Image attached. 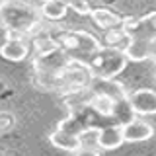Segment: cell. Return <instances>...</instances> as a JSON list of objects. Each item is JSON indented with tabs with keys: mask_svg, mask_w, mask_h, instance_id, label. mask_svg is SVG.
Here are the masks:
<instances>
[{
	"mask_svg": "<svg viewBox=\"0 0 156 156\" xmlns=\"http://www.w3.org/2000/svg\"><path fill=\"white\" fill-rule=\"evenodd\" d=\"M41 10L22 0H4L0 4V27L6 29V37L22 35L37 31L41 26Z\"/></svg>",
	"mask_w": 156,
	"mask_h": 156,
	"instance_id": "6da1fadb",
	"label": "cell"
},
{
	"mask_svg": "<svg viewBox=\"0 0 156 156\" xmlns=\"http://www.w3.org/2000/svg\"><path fill=\"white\" fill-rule=\"evenodd\" d=\"M86 62H88V66H90V70H92L94 76L115 78L117 74H121V72L125 70L129 58H127L125 51H121V49L104 45L100 51H96L94 55L88 57Z\"/></svg>",
	"mask_w": 156,
	"mask_h": 156,
	"instance_id": "7a4b0ae2",
	"label": "cell"
},
{
	"mask_svg": "<svg viewBox=\"0 0 156 156\" xmlns=\"http://www.w3.org/2000/svg\"><path fill=\"white\" fill-rule=\"evenodd\" d=\"M58 39V45H61L68 55L76 53L82 57H90L96 51H100L104 47V43L100 41L96 35H92L86 29H74V31H61Z\"/></svg>",
	"mask_w": 156,
	"mask_h": 156,
	"instance_id": "3957f363",
	"label": "cell"
},
{
	"mask_svg": "<svg viewBox=\"0 0 156 156\" xmlns=\"http://www.w3.org/2000/svg\"><path fill=\"white\" fill-rule=\"evenodd\" d=\"M70 58L72 57L68 55L65 49L58 47L55 51L37 55L35 61H33V70L35 72H53V74H58V72L70 62Z\"/></svg>",
	"mask_w": 156,
	"mask_h": 156,
	"instance_id": "277c9868",
	"label": "cell"
},
{
	"mask_svg": "<svg viewBox=\"0 0 156 156\" xmlns=\"http://www.w3.org/2000/svg\"><path fill=\"white\" fill-rule=\"evenodd\" d=\"M29 49H31V41H27L22 35H12V37H6V41L0 45V55L6 61L22 62L29 57Z\"/></svg>",
	"mask_w": 156,
	"mask_h": 156,
	"instance_id": "5b68a950",
	"label": "cell"
},
{
	"mask_svg": "<svg viewBox=\"0 0 156 156\" xmlns=\"http://www.w3.org/2000/svg\"><path fill=\"white\" fill-rule=\"evenodd\" d=\"M127 98L136 115H156V90L139 88V90L131 92Z\"/></svg>",
	"mask_w": 156,
	"mask_h": 156,
	"instance_id": "8992f818",
	"label": "cell"
},
{
	"mask_svg": "<svg viewBox=\"0 0 156 156\" xmlns=\"http://www.w3.org/2000/svg\"><path fill=\"white\" fill-rule=\"evenodd\" d=\"M123 143H125V136H123V125L121 123L98 127V146L101 150H115Z\"/></svg>",
	"mask_w": 156,
	"mask_h": 156,
	"instance_id": "52a82bcc",
	"label": "cell"
},
{
	"mask_svg": "<svg viewBox=\"0 0 156 156\" xmlns=\"http://www.w3.org/2000/svg\"><path fill=\"white\" fill-rule=\"evenodd\" d=\"M123 136L125 143H144L154 136V127L144 119H131L123 125Z\"/></svg>",
	"mask_w": 156,
	"mask_h": 156,
	"instance_id": "ba28073f",
	"label": "cell"
},
{
	"mask_svg": "<svg viewBox=\"0 0 156 156\" xmlns=\"http://www.w3.org/2000/svg\"><path fill=\"white\" fill-rule=\"evenodd\" d=\"M152 41H154V39L133 35V37L129 39V43H127V47L123 49L127 58L133 61V62L148 61V58L152 57Z\"/></svg>",
	"mask_w": 156,
	"mask_h": 156,
	"instance_id": "9c48e42d",
	"label": "cell"
},
{
	"mask_svg": "<svg viewBox=\"0 0 156 156\" xmlns=\"http://www.w3.org/2000/svg\"><path fill=\"white\" fill-rule=\"evenodd\" d=\"M90 90L94 94H105V96H111L113 100H121V98L127 96V90L125 86L121 84L119 80L115 78H101V76H94L90 80Z\"/></svg>",
	"mask_w": 156,
	"mask_h": 156,
	"instance_id": "30bf717a",
	"label": "cell"
},
{
	"mask_svg": "<svg viewBox=\"0 0 156 156\" xmlns=\"http://www.w3.org/2000/svg\"><path fill=\"white\" fill-rule=\"evenodd\" d=\"M49 140H51V144L55 146L58 150H65V152H80L82 150V143H80V136L74 135V133H68L65 129H58L53 131L51 135H49Z\"/></svg>",
	"mask_w": 156,
	"mask_h": 156,
	"instance_id": "8fae6325",
	"label": "cell"
},
{
	"mask_svg": "<svg viewBox=\"0 0 156 156\" xmlns=\"http://www.w3.org/2000/svg\"><path fill=\"white\" fill-rule=\"evenodd\" d=\"M90 18H92V22L100 29H104V31L123 23V18H121L119 14H115L113 10H109V8H92Z\"/></svg>",
	"mask_w": 156,
	"mask_h": 156,
	"instance_id": "7c38bea8",
	"label": "cell"
},
{
	"mask_svg": "<svg viewBox=\"0 0 156 156\" xmlns=\"http://www.w3.org/2000/svg\"><path fill=\"white\" fill-rule=\"evenodd\" d=\"M41 16L43 20H49V22H61V20L66 18L68 14V4L62 2V0H47V2H41Z\"/></svg>",
	"mask_w": 156,
	"mask_h": 156,
	"instance_id": "4fadbf2b",
	"label": "cell"
},
{
	"mask_svg": "<svg viewBox=\"0 0 156 156\" xmlns=\"http://www.w3.org/2000/svg\"><path fill=\"white\" fill-rule=\"evenodd\" d=\"M113 107H115V100L111 96L94 94L90 100V109L100 117H113Z\"/></svg>",
	"mask_w": 156,
	"mask_h": 156,
	"instance_id": "5bb4252c",
	"label": "cell"
},
{
	"mask_svg": "<svg viewBox=\"0 0 156 156\" xmlns=\"http://www.w3.org/2000/svg\"><path fill=\"white\" fill-rule=\"evenodd\" d=\"M131 35L123 29V26H117V27H111V29H105V37H104V45L107 47H115V49H123L127 47Z\"/></svg>",
	"mask_w": 156,
	"mask_h": 156,
	"instance_id": "9a60e30c",
	"label": "cell"
},
{
	"mask_svg": "<svg viewBox=\"0 0 156 156\" xmlns=\"http://www.w3.org/2000/svg\"><path fill=\"white\" fill-rule=\"evenodd\" d=\"M127 96L121 98V100H115V107H113V119H115V123H121V125L129 123L131 119L136 117V113H135V109H133V105H131V101H129Z\"/></svg>",
	"mask_w": 156,
	"mask_h": 156,
	"instance_id": "2e32d148",
	"label": "cell"
},
{
	"mask_svg": "<svg viewBox=\"0 0 156 156\" xmlns=\"http://www.w3.org/2000/svg\"><path fill=\"white\" fill-rule=\"evenodd\" d=\"M31 47L37 51V55H41V53H49V51H55L58 49V39L55 35H51V33H37L35 37L31 39Z\"/></svg>",
	"mask_w": 156,
	"mask_h": 156,
	"instance_id": "e0dca14e",
	"label": "cell"
},
{
	"mask_svg": "<svg viewBox=\"0 0 156 156\" xmlns=\"http://www.w3.org/2000/svg\"><path fill=\"white\" fill-rule=\"evenodd\" d=\"M68 8L74 10L76 14H82V16H90V12H92V6L86 0H70V2H68Z\"/></svg>",
	"mask_w": 156,
	"mask_h": 156,
	"instance_id": "ac0fdd59",
	"label": "cell"
},
{
	"mask_svg": "<svg viewBox=\"0 0 156 156\" xmlns=\"http://www.w3.org/2000/svg\"><path fill=\"white\" fill-rule=\"evenodd\" d=\"M14 125H16V117L10 113V111H0V133L10 131Z\"/></svg>",
	"mask_w": 156,
	"mask_h": 156,
	"instance_id": "d6986e66",
	"label": "cell"
},
{
	"mask_svg": "<svg viewBox=\"0 0 156 156\" xmlns=\"http://www.w3.org/2000/svg\"><path fill=\"white\" fill-rule=\"evenodd\" d=\"M150 58H152V61L156 62V39L152 41V57H150Z\"/></svg>",
	"mask_w": 156,
	"mask_h": 156,
	"instance_id": "ffe728a7",
	"label": "cell"
},
{
	"mask_svg": "<svg viewBox=\"0 0 156 156\" xmlns=\"http://www.w3.org/2000/svg\"><path fill=\"white\" fill-rule=\"evenodd\" d=\"M37 2H47V0H37ZM62 2H66V4H68L70 0H62Z\"/></svg>",
	"mask_w": 156,
	"mask_h": 156,
	"instance_id": "44dd1931",
	"label": "cell"
},
{
	"mask_svg": "<svg viewBox=\"0 0 156 156\" xmlns=\"http://www.w3.org/2000/svg\"><path fill=\"white\" fill-rule=\"evenodd\" d=\"M154 78H156V70H154Z\"/></svg>",
	"mask_w": 156,
	"mask_h": 156,
	"instance_id": "7402d4cb",
	"label": "cell"
},
{
	"mask_svg": "<svg viewBox=\"0 0 156 156\" xmlns=\"http://www.w3.org/2000/svg\"><path fill=\"white\" fill-rule=\"evenodd\" d=\"M2 2H4V0H0V4H2Z\"/></svg>",
	"mask_w": 156,
	"mask_h": 156,
	"instance_id": "603a6c76",
	"label": "cell"
}]
</instances>
